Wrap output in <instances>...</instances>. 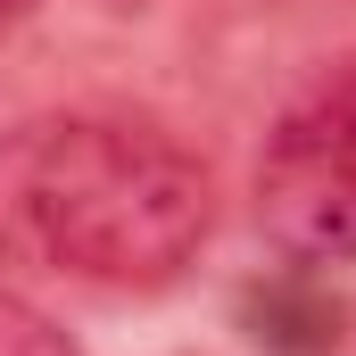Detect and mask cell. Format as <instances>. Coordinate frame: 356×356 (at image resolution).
Segmentation results:
<instances>
[{"label": "cell", "mask_w": 356, "mask_h": 356, "mask_svg": "<svg viewBox=\"0 0 356 356\" xmlns=\"http://www.w3.org/2000/svg\"><path fill=\"white\" fill-rule=\"evenodd\" d=\"M216 232V182L149 116H25L0 133V266L83 290H175Z\"/></svg>", "instance_id": "6da1fadb"}, {"label": "cell", "mask_w": 356, "mask_h": 356, "mask_svg": "<svg viewBox=\"0 0 356 356\" xmlns=\"http://www.w3.org/2000/svg\"><path fill=\"white\" fill-rule=\"evenodd\" d=\"M257 232L290 266H356V50L273 116L257 149Z\"/></svg>", "instance_id": "7a4b0ae2"}, {"label": "cell", "mask_w": 356, "mask_h": 356, "mask_svg": "<svg viewBox=\"0 0 356 356\" xmlns=\"http://www.w3.org/2000/svg\"><path fill=\"white\" fill-rule=\"evenodd\" d=\"M241 340L257 356H340L348 348V307H340V290H332V273L323 266H282L257 273L249 290H241Z\"/></svg>", "instance_id": "3957f363"}, {"label": "cell", "mask_w": 356, "mask_h": 356, "mask_svg": "<svg viewBox=\"0 0 356 356\" xmlns=\"http://www.w3.org/2000/svg\"><path fill=\"white\" fill-rule=\"evenodd\" d=\"M0 356H83V340L67 323H50L33 298L0 290Z\"/></svg>", "instance_id": "277c9868"}, {"label": "cell", "mask_w": 356, "mask_h": 356, "mask_svg": "<svg viewBox=\"0 0 356 356\" xmlns=\"http://www.w3.org/2000/svg\"><path fill=\"white\" fill-rule=\"evenodd\" d=\"M33 8H42V0H0V33H17V25H25Z\"/></svg>", "instance_id": "5b68a950"}]
</instances>
